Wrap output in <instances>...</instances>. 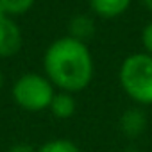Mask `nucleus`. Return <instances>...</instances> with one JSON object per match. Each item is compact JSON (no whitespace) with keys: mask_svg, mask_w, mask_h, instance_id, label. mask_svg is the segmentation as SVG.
I'll return each mask as SVG.
<instances>
[{"mask_svg":"<svg viewBox=\"0 0 152 152\" xmlns=\"http://www.w3.org/2000/svg\"><path fill=\"white\" fill-rule=\"evenodd\" d=\"M45 77L59 91L77 93L86 90L95 73L93 56L84 41L63 36L52 41L43 56Z\"/></svg>","mask_w":152,"mask_h":152,"instance_id":"nucleus-1","label":"nucleus"},{"mask_svg":"<svg viewBox=\"0 0 152 152\" xmlns=\"http://www.w3.org/2000/svg\"><path fill=\"white\" fill-rule=\"evenodd\" d=\"M124 93L138 106H152V56L138 52L127 56L118 70Z\"/></svg>","mask_w":152,"mask_h":152,"instance_id":"nucleus-2","label":"nucleus"},{"mask_svg":"<svg viewBox=\"0 0 152 152\" xmlns=\"http://www.w3.org/2000/svg\"><path fill=\"white\" fill-rule=\"evenodd\" d=\"M56 95L54 84L41 73H23L13 84V99L18 107L38 113L50 107V102Z\"/></svg>","mask_w":152,"mask_h":152,"instance_id":"nucleus-3","label":"nucleus"},{"mask_svg":"<svg viewBox=\"0 0 152 152\" xmlns=\"http://www.w3.org/2000/svg\"><path fill=\"white\" fill-rule=\"evenodd\" d=\"M23 36L20 27L7 16H0V57H13L20 52Z\"/></svg>","mask_w":152,"mask_h":152,"instance_id":"nucleus-4","label":"nucleus"},{"mask_svg":"<svg viewBox=\"0 0 152 152\" xmlns=\"http://www.w3.org/2000/svg\"><path fill=\"white\" fill-rule=\"evenodd\" d=\"M118 124H120V131L127 138H138L147 129V116L140 107H131L122 113Z\"/></svg>","mask_w":152,"mask_h":152,"instance_id":"nucleus-5","label":"nucleus"},{"mask_svg":"<svg viewBox=\"0 0 152 152\" xmlns=\"http://www.w3.org/2000/svg\"><path fill=\"white\" fill-rule=\"evenodd\" d=\"M88 4H90V9L97 16L116 18L129 9L131 0H88Z\"/></svg>","mask_w":152,"mask_h":152,"instance_id":"nucleus-6","label":"nucleus"},{"mask_svg":"<svg viewBox=\"0 0 152 152\" xmlns=\"http://www.w3.org/2000/svg\"><path fill=\"white\" fill-rule=\"evenodd\" d=\"M50 113L57 118V120H68L75 115L77 111V102H75L72 93L66 91H56L52 102H50Z\"/></svg>","mask_w":152,"mask_h":152,"instance_id":"nucleus-7","label":"nucleus"},{"mask_svg":"<svg viewBox=\"0 0 152 152\" xmlns=\"http://www.w3.org/2000/svg\"><path fill=\"white\" fill-rule=\"evenodd\" d=\"M93 34H95V22L88 15H77L70 20V34L68 36L79 39V41H86Z\"/></svg>","mask_w":152,"mask_h":152,"instance_id":"nucleus-8","label":"nucleus"},{"mask_svg":"<svg viewBox=\"0 0 152 152\" xmlns=\"http://www.w3.org/2000/svg\"><path fill=\"white\" fill-rule=\"evenodd\" d=\"M38 152H81V148L77 147V143H73L72 140L66 138H56V140H48L45 141Z\"/></svg>","mask_w":152,"mask_h":152,"instance_id":"nucleus-9","label":"nucleus"},{"mask_svg":"<svg viewBox=\"0 0 152 152\" xmlns=\"http://www.w3.org/2000/svg\"><path fill=\"white\" fill-rule=\"evenodd\" d=\"M36 0H0V7L7 16H18V15H25Z\"/></svg>","mask_w":152,"mask_h":152,"instance_id":"nucleus-10","label":"nucleus"},{"mask_svg":"<svg viewBox=\"0 0 152 152\" xmlns=\"http://www.w3.org/2000/svg\"><path fill=\"white\" fill-rule=\"evenodd\" d=\"M141 45L147 54L152 56V22H148L141 31Z\"/></svg>","mask_w":152,"mask_h":152,"instance_id":"nucleus-11","label":"nucleus"},{"mask_svg":"<svg viewBox=\"0 0 152 152\" xmlns=\"http://www.w3.org/2000/svg\"><path fill=\"white\" fill-rule=\"evenodd\" d=\"M6 152H38V148H34L31 143H25V141H20V143H15L11 145Z\"/></svg>","mask_w":152,"mask_h":152,"instance_id":"nucleus-12","label":"nucleus"},{"mask_svg":"<svg viewBox=\"0 0 152 152\" xmlns=\"http://www.w3.org/2000/svg\"><path fill=\"white\" fill-rule=\"evenodd\" d=\"M141 4H143L148 11H152V0H141Z\"/></svg>","mask_w":152,"mask_h":152,"instance_id":"nucleus-13","label":"nucleus"},{"mask_svg":"<svg viewBox=\"0 0 152 152\" xmlns=\"http://www.w3.org/2000/svg\"><path fill=\"white\" fill-rule=\"evenodd\" d=\"M2 84H4V77H2V72H0V90H2Z\"/></svg>","mask_w":152,"mask_h":152,"instance_id":"nucleus-14","label":"nucleus"}]
</instances>
